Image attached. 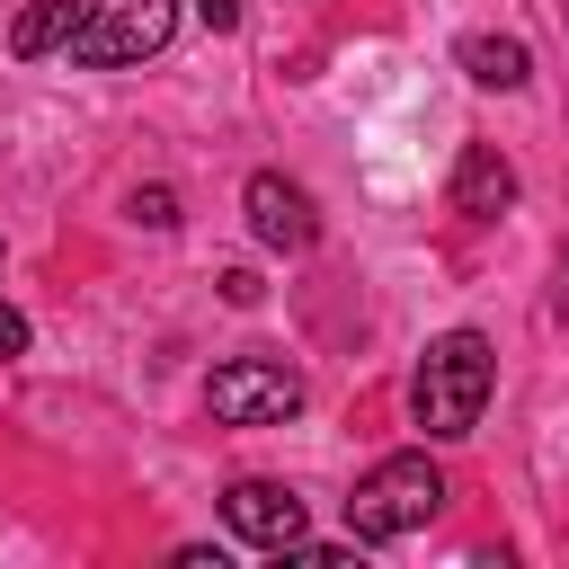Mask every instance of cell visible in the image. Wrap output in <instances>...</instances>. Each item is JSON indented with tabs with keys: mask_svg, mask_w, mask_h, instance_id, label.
<instances>
[{
	"mask_svg": "<svg viewBox=\"0 0 569 569\" xmlns=\"http://www.w3.org/2000/svg\"><path fill=\"white\" fill-rule=\"evenodd\" d=\"M204 409H213L222 427H284V418L302 409V373H293L284 356H231V365H213Z\"/></svg>",
	"mask_w": 569,
	"mask_h": 569,
	"instance_id": "277c9868",
	"label": "cell"
},
{
	"mask_svg": "<svg viewBox=\"0 0 569 569\" xmlns=\"http://www.w3.org/2000/svg\"><path fill=\"white\" fill-rule=\"evenodd\" d=\"M462 71L480 89H525L533 80V53H525V36H462Z\"/></svg>",
	"mask_w": 569,
	"mask_h": 569,
	"instance_id": "9c48e42d",
	"label": "cell"
},
{
	"mask_svg": "<svg viewBox=\"0 0 569 569\" xmlns=\"http://www.w3.org/2000/svg\"><path fill=\"white\" fill-rule=\"evenodd\" d=\"M80 18H89V0H27L18 27H9V53H18V62H36V53H71Z\"/></svg>",
	"mask_w": 569,
	"mask_h": 569,
	"instance_id": "ba28073f",
	"label": "cell"
},
{
	"mask_svg": "<svg viewBox=\"0 0 569 569\" xmlns=\"http://www.w3.org/2000/svg\"><path fill=\"white\" fill-rule=\"evenodd\" d=\"M240 204H249V231H258L267 249H284V258L320 240V213H311V196H302L284 169H258V178L240 187Z\"/></svg>",
	"mask_w": 569,
	"mask_h": 569,
	"instance_id": "8992f818",
	"label": "cell"
},
{
	"mask_svg": "<svg viewBox=\"0 0 569 569\" xmlns=\"http://www.w3.org/2000/svg\"><path fill=\"white\" fill-rule=\"evenodd\" d=\"M133 213H142L151 231H169V222H178V196H169V187H133Z\"/></svg>",
	"mask_w": 569,
	"mask_h": 569,
	"instance_id": "30bf717a",
	"label": "cell"
},
{
	"mask_svg": "<svg viewBox=\"0 0 569 569\" xmlns=\"http://www.w3.org/2000/svg\"><path fill=\"white\" fill-rule=\"evenodd\" d=\"M196 18H204L213 36H231V27H240V0H196Z\"/></svg>",
	"mask_w": 569,
	"mask_h": 569,
	"instance_id": "8fae6325",
	"label": "cell"
},
{
	"mask_svg": "<svg viewBox=\"0 0 569 569\" xmlns=\"http://www.w3.org/2000/svg\"><path fill=\"white\" fill-rule=\"evenodd\" d=\"M436 507H445V471H436L427 453H391V462H373V471L356 480L347 533H356V542H400V533H418Z\"/></svg>",
	"mask_w": 569,
	"mask_h": 569,
	"instance_id": "7a4b0ae2",
	"label": "cell"
},
{
	"mask_svg": "<svg viewBox=\"0 0 569 569\" xmlns=\"http://www.w3.org/2000/svg\"><path fill=\"white\" fill-rule=\"evenodd\" d=\"M169 36H178V0H89V18L71 36V62L80 71H124V62H151Z\"/></svg>",
	"mask_w": 569,
	"mask_h": 569,
	"instance_id": "3957f363",
	"label": "cell"
},
{
	"mask_svg": "<svg viewBox=\"0 0 569 569\" xmlns=\"http://www.w3.org/2000/svg\"><path fill=\"white\" fill-rule=\"evenodd\" d=\"M222 525L249 551H284V542H302V498L284 480H231L222 489Z\"/></svg>",
	"mask_w": 569,
	"mask_h": 569,
	"instance_id": "5b68a950",
	"label": "cell"
},
{
	"mask_svg": "<svg viewBox=\"0 0 569 569\" xmlns=\"http://www.w3.org/2000/svg\"><path fill=\"white\" fill-rule=\"evenodd\" d=\"M9 356H27V320L0 302V365H9Z\"/></svg>",
	"mask_w": 569,
	"mask_h": 569,
	"instance_id": "7c38bea8",
	"label": "cell"
},
{
	"mask_svg": "<svg viewBox=\"0 0 569 569\" xmlns=\"http://www.w3.org/2000/svg\"><path fill=\"white\" fill-rule=\"evenodd\" d=\"M489 391H498V356H489L480 329H445V338H427V356H418V373H409V409H418L427 436H445V445L471 436L480 409H489Z\"/></svg>",
	"mask_w": 569,
	"mask_h": 569,
	"instance_id": "6da1fadb",
	"label": "cell"
},
{
	"mask_svg": "<svg viewBox=\"0 0 569 569\" xmlns=\"http://www.w3.org/2000/svg\"><path fill=\"white\" fill-rule=\"evenodd\" d=\"M507 204H516V169H507V151H498V142H462V160H453V213L498 222Z\"/></svg>",
	"mask_w": 569,
	"mask_h": 569,
	"instance_id": "52a82bcc",
	"label": "cell"
}]
</instances>
